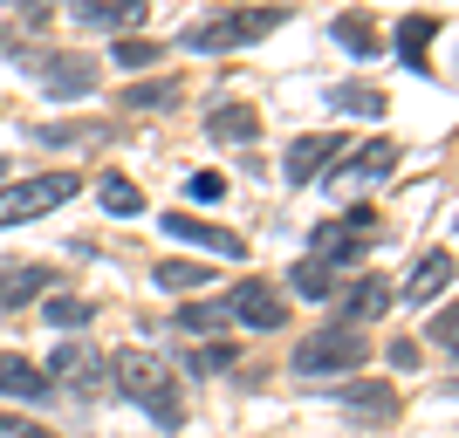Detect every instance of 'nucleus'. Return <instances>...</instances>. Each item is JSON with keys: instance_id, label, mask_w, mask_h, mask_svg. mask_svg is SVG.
I'll list each match as a JSON object with an SVG mask.
<instances>
[{"instance_id": "1", "label": "nucleus", "mask_w": 459, "mask_h": 438, "mask_svg": "<svg viewBox=\"0 0 459 438\" xmlns=\"http://www.w3.org/2000/svg\"><path fill=\"white\" fill-rule=\"evenodd\" d=\"M110 383L137 411H152L158 425H178V391H172V370L152 356V349H117L110 356Z\"/></svg>"}, {"instance_id": "2", "label": "nucleus", "mask_w": 459, "mask_h": 438, "mask_svg": "<svg viewBox=\"0 0 459 438\" xmlns=\"http://www.w3.org/2000/svg\"><path fill=\"white\" fill-rule=\"evenodd\" d=\"M370 356V336L357 322H336V329H316L295 343V370L302 377H336V370H357Z\"/></svg>"}, {"instance_id": "3", "label": "nucleus", "mask_w": 459, "mask_h": 438, "mask_svg": "<svg viewBox=\"0 0 459 438\" xmlns=\"http://www.w3.org/2000/svg\"><path fill=\"white\" fill-rule=\"evenodd\" d=\"M62 199H76V172H41V178H21V185L0 192V227H28L41 212H56Z\"/></svg>"}, {"instance_id": "4", "label": "nucleus", "mask_w": 459, "mask_h": 438, "mask_svg": "<svg viewBox=\"0 0 459 438\" xmlns=\"http://www.w3.org/2000/svg\"><path fill=\"white\" fill-rule=\"evenodd\" d=\"M274 28L268 7H247V14H220V21H199L186 35V48H199V56H227V48H247V41H261Z\"/></svg>"}, {"instance_id": "5", "label": "nucleus", "mask_w": 459, "mask_h": 438, "mask_svg": "<svg viewBox=\"0 0 459 438\" xmlns=\"http://www.w3.org/2000/svg\"><path fill=\"white\" fill-rule=\"evenodd\" d=\"M370 227H377V212H370V206H350L343 219L316 227V261H323V267H350V261H364Z\"/></svg>"}, {"instance_id": "6", "label": "nucleus", "mask_w": 459, "mask_h": 438, "mask_svg": "<svg viewBox=\"0 0 459 438\" xmlns=\"http://www.w3.org/2000/svg\"><path fill=\"white\" fill-rule=\"evenodd\" d=\"M227 315H233V322H247V329H281L288 322V302L274 295L268 281H240L227 295Z\"/></svg>"}, {"instance_id": "7", "label": "nucleus", "mask_w": 459, "mask_h": 438, "mask_svg": "<svg viewBox=\"0 0 459 438\" xmlns=\"http://www.w3.org/2000/svg\"><path fill=\"white\" fill-rule=\"evenodd\" d=\"M329 158H343V137L336 131H308L288 144V185H316L329 172Z\"/></svg>"}, {"instance_id": "8", "label": "nucleus", "mask_w": 459, "mask_h": 438, "mask_svg": "<svg viewBox=\"0 0 459 438\" xmlns=\"http://www.w3.org/2000/svg\"><path fill=\"white\" fill-rule=\"evenodd\" d=\"M165 233H178V240H192V247H206V253H220V261H240V233H227V227H212V219H192V212H165Z\"/></svg>"}, {"instance_id": "9", "label": "nucleus", "mask_w": 459, "mask_h": 438, "mask_svg": "<svg viewBox=\"0 0 459 438\" xmlns=\"http://www.w3.org/2000/svg\"><path fill=\"white\" fill-rule=\"evenodd\" d=\"M48 383H76V391H96L103 383V356L96 349H82V343H69V349H56L48 356V370H41Z\"/></svg>"}, {"instance_id": "10", "label": "nucleus", "mask_w": 459, "mask_h": 438, "mask_svg": "<svg viewBox=\"0 0 459 438\" xmlns=\"http://www.w3.org/2000/svg\"><path fill=\"white\" fill-rule=\"evenodd\" d=\"M41 82H48V96H82V90H96V62L90 56H56L41 69Z\"/></svg>"}, {"instance_id": "11", "label": "nucleus", "mask_w": 459, "mask_h": 438, "mask_svg": "<svg viewBox=\"0 0 459 438\" xmlns=\"http://www.w3.org/2000/svg\"><path fill=\"white\" fill-rule=\"evenodd\" d=\"M0 398H48V377H41L28 356L0 349Z\"/></svg>"}, {"instance_id": "12", "label": "nucleus", "mask_w": 459, "mask_h": 438, "mask_svg": "<svg viewBox=\"0 0 459 438\" xmlns=\"http://www.w3.org/2000/svg\"><path fill=\"white\" fill-rule=\"evenodd\" d=\"M48 288V267H35V261H21V267H0V308H28Z\"/></svg>"}, {"instance_id": "13", "label": "nucleus", "mask_w": 459, "mask_h": 438, "mask_svg": "<svg viewBox=\"0 0 459 438\" xmlns=\"http://www.w3.org/2000/svg\"><path fill=\"white\" fill-rule=\"evenodd\" d=\"M76 21H90V28H124V35H131L137 21H144V0H76Z\"/></svg>"}, {"instance_id": "14", "label": "nucleus", "mask_w": 459, "mask_h": 438, "mask_svg": "<svg viewBox=\"0 0 459 438\" xmlns=\"http://www.w3.org/2000/svg\"><path fill=\"white\" fill-rule=\"evenodd\" d=\"M288 288H295V295H308V302H329V295H343V274L308 253L302 267H288Z\"/></svg>"}, {"instance_id": "15", "label": "nucleus", "mask_w": 459, "mask_h": 438, "mask_svg": "<svg viewBox=\"0 0 459 438\" xmlns=\"http://www.w3.org/2000/svg\"><path fill=\"white\" fill-rule=\"evenodd\" d=\"M446 281H453V253H425L419 267H411V281H404V295H411V302H432V295H446Z\"/></svg>"}, {"instance_id": "16", "label": "nucleus", "mask_w": 459, "mask_h": 438, "mask_svg": "<svg viewBox=\"0 0 459 438\" xmlns=\"http://www.w3.org/2000/svg\"><path fill=\"white\" fill-rule=\"evenodd\" d=\"M350 322H384V308H391V281H377V274H364V281L343 295Z\"/></svg>"}, {"instance_id": "17", "label": "nucleus", "mask_w": 459, "mask_h": 438, "mask_svg": "<svg viewBox=\"0 0 459 438\" xmlns=\"http://www.w3.org/2000/svg\"><path fill=\"white\" fill-rule=\"evenodd\" d=\"M391 165H398V144H364V151H357V165H350L336 185H370V178H384Z\"/></svg>"}, {"instance_id": "18", "label": "nucleus", "mask_w": 459, "mask_h": 438, "mask_svg": "<svg viewBox=\"0 0 459 438\" xmlns=\"http://www.w3.org/2000/svg\"><path fill=\"white\" fill-rule=\"evenodd\" d=\"M206 124H212V137H227V144H247V137L261 131V116H254L247 103H227V110H212Z\"/></svg>"}, {"instance_id": "19", "label": "nucleus", "mask_w": 459, "mask_h": 438, "mask_svg": "<svg viewBox=\"0 0 459 438\" xmlns=\"http://www.w3.org/2000/svg\"><path fill=\"white\" fill-rule=\"evenodd\" d=\"M233 315H227V302H192V308H178V329L186 336H212V329H227Z\"/></svg>"}, {"instance_id": "20", "label": "nucleus", "mask_w": 459, "mask_h": 438, "mask_svg": "<svg viewBox=\"0 0 459 438\" xmlns=\"http://www.w3.org/2000/svg\"><path fill=\"white\" fill-rule=\"evenodd\" d=\"M212 267H199V261H158V288H172V295H186V288H199Z\"/></svg>"}, {"instance_id": "21", "label": "nucleus", "mask_w": 459, "mask_h": 438, "mask_svg": "<svg viewBox=\"0 0 459 438\" xmlns=\"http://www.w3.org/2000/svg\"><path fill=\"white\" fill-rule=\"evenodd\" d=\"M96 308L82 302V295H48V329H82Z\"/></svg>"}, {"instance_id": "22", "label": "nucleus", "mask_w": 459, "mask_h": 438, "mask_svg": "<svg viewBox=\"0 0 459 438\" xmlns=\"http://www.w3.org/2000/svg\"><path fill=\"white\" fill-rule=\"evenodd\" d=\"M165 103H178V82H137V90H124V110H165Z\"/></svg>"}, {"instance_id": "23", "label": "nucleus", "mask_w": 459, "mask_h": 438, "mask_svg": "<svg viewBox=\"0 0 459 438\" xmlns=\"http://www.w3.org/2000/svg\"><path fill=\"white\" fill-rule=\"evenodd\" d=\"M336 41H343L350 56H377V35H370L364 14H343V21H336Z\"/></svg>"}, {"instance_id": "24", "label": "nucleus", "mask_w": 459, "mask_h": 438, "mask_svg": "<svg viewBox=\"0 0 459 438\" xmlns=\"http://www.w3.org/2000/svg\"><path fill=\"white\" fill-rule=\"evenodd\" d=\"M425 41H432V21H425V14L398 21V48H404V56H411V69H425V56H419Z\"/></svg>"}, {"instance_id": "25", "label": "nucleus", "mask_w": 459, "mask_h": 438, "mask_svg": "<svg viewBox=\"0 0 459 438\" xmlns=\"http://www.w3.org/2000/svg\"><path fill=\"white\" fill-rule=\"evenodd\" d=\"M329 103H343V110L370 116V110H384V90H364V82H343V90H329Z\"/></svg>"}, {"instance_id": "26", "label": "nucleus", "mask_w": 459, "mask_h": 438, "mask_svg": "<svg viewBox=\"0 0 459 438\" xmlns=\"http://www.w3.org/2000/svg\"><path fill=\"white\" fill-rule=\"evenodd\" d=\"M103 206H110V212H137V206H144V192H137L131 178H103Z\"/></svg>"}, {"instance_id": "27", "label": "nucleus", "mask_w": 459, "mask_h": 438, "mask_svg": "<svg viewBox=\"0 0 459 438\" xmlns=\"http://www.w3.org/2000/svg\"><path fill=\"white\" fill-rule=\"evenodd\" d=\"M117 69H152V62H158V48H152V41H117Z\"/></svg>"}, {"instance_id": "28", "label": "nucleus", "mask_w": 459, "mask_h": 438, "mask_svg": "<svg viewBox=\"0 0 459 438\" xmlns=\"http://www.w3.org/2000/svg\"><path fill=\"white\" fill-rule=\"evenodd\" d=\"M192 199H212V206H220V199H227V178H220V172H192Z\"/></svg>"}, {"instance_id": "29", "label": "nucleus", "mask_w": 459, "mask_h": 438, "mask_svg": "<svg viewBox=\"0 0 459 438\" xmlns=\"http://www.w3.org/2000/svg\"><path fill=\"white\" fill-rule=\"evenodd\" d=\"M227 363H233V349H227V343H206L199 356H192V370H199V377H212V370H227Z\"/></svg>"}, {"instance_id": "30", "label": "nucleus", "mask_w": 459, "mask_h": 438, "mask_svg": "<svg viewBox=\"0 0 459 438\" xmlns=\"http://www.w3.org/2000/svg\"><path fill=\"white\" fill-rule=\"evenodd\" d=\"M0 438H48V425H35V418H0Z\"/></svg>"}, {"instance_id": "31", "label": "nucleus", "mask_w": 459, "mask_h": 438, "mask_svg": "<svg viewBox=\"0 0 459 438\" xmlns=\"http://www.w3.org/2000/svg\"><path fill=\"white\" fill-rule=\"evenodd\" d=\"M453 336H459V322H453V315H439V322H432V343L453 349Z\"/></svg>"}]
</instances>
